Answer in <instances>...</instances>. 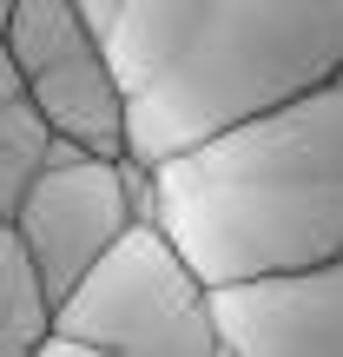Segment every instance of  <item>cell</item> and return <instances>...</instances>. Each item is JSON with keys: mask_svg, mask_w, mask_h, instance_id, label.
<instances>
[{"mask_svg": "<svg viewBox=\"0 0 343 357\" xmlns=\"http://www.w3.org/2000/svg\"><path fill=\"white\" fill-rule=\"evenodd\" d=\"M337 79H343V73H337Z\"/></svg>", "mask_w": 343, "mask_h": 357, "instance_id": "cell-10", "label": "cell"}, {"mask_svg": "<svg viewBox=\"0 0 343 357\" xmlns=\"http://www.w3.org/2000/svg\"><path fill=\"white\" fill-rule=\"evenodd\" d=\"M139 212H152V185L145 166L126 153H79L66 139H47V159L33 166V178L20 185L7 225L20 231L26 258H33L47 298L60 305L86 265L132 225Z\"/></svg>", "mask_w": 343, "mask_h": 357, "instance_id": "cell-4", "label": "cell"}, {"mask_svg": "<svg viewBox=\"0 0 343 357\" xmlns=\"http://www.w3.org/2000/svg\"><path fill=\"white\" fill-rule=\"evenodd\" d=\"M47 324H53V298L26 258L20 231L0 218V357H40Z\"/></svg>", "mask_w": 343, "mask_h": 357, "instance_id": "cell-7", "label": "cell"}, {"mask_svg": "<svg viewBox=\"0 0 343 357\" xmlns=\"http://www.w3.org/2000/svg\"><path fill=\"white\" fill-rule=\"evenodd\" d=\"M152 218L205 284L343 252V79L145 166Z\"/></svg>", "mask_w": 343, "mask_h": 357, "instance_id": "cell-2", "label": "cell"}, {"mask_svg": "<svg viewBox=\"0 0 343 357\" xmlns=\"http://www.w3.org/2000/svg\"><path fill=\"white\" fill-rule=\"evenodd\" d=\"M218 357H343V252L212 284Z\"/></svg>", "mask_w": 343, "mask_h": 357, "instance_id": "cell-5", "label": "cell"}, {"mask_svg": "<svg viewBox=\"0 0 343 357\" xmlns=\"http://www.w3.org/2000/svg\"><path fill=\"white\" fill-rule=\"evenodd\" d=\"M126 93V159L159 166L343 73V0H86Z\"/></svg>", "mask_w": 343, "mask_h": 357, "instance_id": "cell-1", "label": "cell"}, {"mask_svg": "<svg viewBox=\"0 0 343 357\" xmlns=\"http://www.w3.org/2000/svg\"><path fill=\"white\" fill-rule=\"evenodd\" d=\"M7 7H13V0H0V20H7Z\"/></svg>", "mask_w": 343, "mask_h": 357, "instance_id": "cell-9", "label": "cell"}, {"mask_svg": "<svg viewBox=\"0 0 343 357\" xmlns=\"http://www.w3.org/2000/svg\"><path fill=\"white\" fill-rule=\"evenodd\" d=\"M40 159H47V126L26 106V86L13 73L7 47H0V218L13 212V199H20V185L33 178Z\"/></svg>", "mask_w": 343, "mask_h": 357, "instance_id": "cell-8", "label": "cell"}, {"mask_svg": "<svg viewBox=\"0 0 343 357\" xmlns=\"http://www.w3.org/2000/svg\"><path fill=\"white\" fill-rule=\"evenodd\" d=\"M20 86L47 126V139H66L79 153H126V93H119V73L106 60L99 33L26 66Z\"/></svg>", "mask_w": 343, "mask_h": 357, "instance_id": "cell-6", "label": "cell"}, {"mask_svg": "<svg viewBox=\"0 0 343 357\" xmlns=\"http://www.w3.org/2000/svg\"><path fill=\"white\" fill-rule=\"evenodd\" d=\"M40 357H218L212 284L139 212L53 305Z\"/></svg>", "mask_w": 343, "mask_h": 357, "instance_id": "cell-3", "label": "cell"}]
</instances>
